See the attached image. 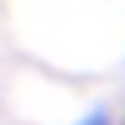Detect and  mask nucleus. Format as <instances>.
<instances>
[{"instance_id":"nucleus-1","label":"nucleus","mask_w":125,"mask_h":125,"mask_svg":"<svg viewBox=\"0 0 125 125\" xmlns=\"http://www.w3.org/2000/svg\"><path fill=\"white\" fill-rule=\"evenodd\" d=\"M81 125H107V112H89V116H85Z\"/></svg>"}]
</instances>
